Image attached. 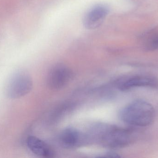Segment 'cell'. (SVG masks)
I'll use <instances>...</instances> for the list:
<instances>
[{
	"label": "cell",
	"instance_id": "obj_7",
	"mask_svg": "<svg viewBox=\"0 0 158 158\" xmlns=\"http://www.w3.org/2000/svg\"><path fill=\"white\" fill-rule=\"evenodd\" d=\"M60 140L64 147L72 148L79 146L88 140L86 135H84L77 129L73 127H68L61 132Z\"/></svg>",
	"mask_w": 158,
	"mask_h": 158
},
{
	"label": "cell",
	"instance_id": "obj_9",
	"mask_svg": "<svg viewBox=\"0 0 158 158\" xmlns=\"http://www.w3.org/2000/svg\"><path fill=\"white\" fill-rule=\"evenodd\" d=\"M144 46L148 51L158 50V33H151L147 36L144 41Z\"/></svg>",
	"mask_w": 158,
	"mask_h": 158
},
{
	"label": "cell",
	"instance_id": "obj_4",
	"mask_svg": "<svg viewBox=\"0 0 158 158\" xmlns=\"http://www.w3.org/2000/svg\"><path fill=\"white\" fill-rule=\"evenodd\" d=\"M117 86L119 90L123 92L140 87L157 88L158 80L150 75L134 74L120 79L118 81Z\"/></svg>",
	"mask_w": 158,
	"mask_h": 158
},
{
	"label": "cell",
	"instance_id": "obj_8",
	"mask_svg": "<svg viewBox=\"0 0 158 158\" xmlns=\"http://www.w3.org/2000/svg\"><path fill=\"white\" fill-rule=\"evenodd\" d=\"M27 144L31 151L37 156L45 158L53 157L54 153L52 149L45 142L38 137L29 136L27 139Z\"/></svg>",
	"mask_w": 158,
	"mask_h": 158
},
{
	"label": "cell",
	"instance_id": "obj_1",
	"mask_svg": "<svg viewBox=\"0 0 158 158\" xmlns=\"http://www.w3.org/2000/svg\"><path fill=\"white\" fill-rule=\"evenodd\" d=\"M87 136L88 140L95 141L105 147L120 148L132 143L136 134L131 128L101 123L93 125Z\"/></svg>",
	"mask_w": 158,
	"mask_h": 158
},
{
	"label": "cell",
	"instance_id": "obj_6",
	"mask_svg": "<svg viewBox=\"0 0 158 158\" xmlns=\"http://www.w3.org/2000/svg\"><path fill=\"white\" fill-rule=\"evenodd\" d=\"M109 13L106 6L98 5L91 8L84 17L83 25L85 28L94 30L97 28L104 22Z\"/></svg>",
	"mask_w": 158,
	"mask_h": 158
},
{
	"label": "cell",
	"instance_id": "obj_2",
	"mask_svg": "<svg viewBox=\"0 0 158 158\" xmlns=\"http://www.w3.org/2000/svg\"><path fill=\"white\" fill-rule=\"evenodd\" d=\"M121 120L133 127H145L151 125L156 117L151 104L143 100H136L123 108L119 113Z\"/></svg>",
	"mask_w": 158,
	"mask_h": 158
},
{
	"label": "cell",
	"instance_id": "obj_5",
	"mask_svg": "<svg viewBox=\"0 0 158 158\" xmlns=\"http://www.w3.org/2000/svg\"><path fill=\"white\" fill-rule=\"evenodd\" d=\"M72 76L71 70L68 67L62 65L54 66L49 72L48 83L49 87L58 90L65 87Z\"/></svg>",
	"mask_w": 158,
	"mask_h": 158
},
{
	"label": "cell",
	"instance_id": "obj_3",
	"mask_svg": "<svg viewBox=\"0 0 158 158\" xmlns=\"http://www.w3.org/2000/svg\"><path fill=\"white\" fill-rule=\"evenodd\" d=\"M32 79L23 70L16 71L9 78L5 87L6 95L10 99H17L25 96L31 91Z\"/></svg>",
	"mask_w": 158,
	"mask_h": 158
}]
</instances>
